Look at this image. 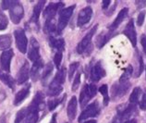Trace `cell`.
<instances>
[{
    "label": "cell",
    "instance_id": "cell-1",
    "mask_svg": "<svg viewBox=\"0 0 146 123\" xmlns=\"http://www.w3.org/2000/svg\"><path fill=\"white\" fill-rule=\"evenodd\" d=\"M44 94L42 92H37L33 99L27 107V115L24 123H37L39 120V112L43 109Z\"/></svg>",
    "mask_w": 146,
    "mask_h": 123
},
{
    "label": "cell",
    "instance_id": "cell-2",
    "mask_svg": "<svg viewBox=\"0 0 146 123\" xmlns=\"http://www.w3.org/2000/svg\"><path fill=\"white\" fill-rule=\"evenodd\" d=\"M66 75H67V70L65 67L59 68L58 71L54 77V79L49 84L48 90H47V95L48 96L55 97L59 95L63 92V84L66 82Z\"/></svg>",
    "mask_w": 146,
    "mask_h": 123
},
{
    "label": "cell",
    "instance_id": "cell-3",
    "mask_svg": "<svg viewBox=\"0 0 146 123\" xmlns=\"http://www.w3.org/2000/svg\"><path fill=\"white\" fill-rule=\"evenodd\" d=\"M98 28V24H95L93 28L90 30V32L86 33V35L84 36L82 41L80 42L77 45V53L80 54V55H83L85 57L90 56V54L93 52L94 49V45L92 44V40L94 36L95 33H96Z\"/></svg>",
    "mask_w": 146,
    "mask_h": 123
},
{
    "label": "cell",
    "instance_id": "cell-4",
    "mask_svg": "<svg viewBox=\"0 0 146 123\" xmlns=\"http://www.w3.org/2000/svg\"><path fill=\"white\" fill-rule=\"evenodd\" d=\"M76 9V5H72L63 9L59 11V17H58V21L56 24V33L61 34L62 32L67 27L68 21H70L71 16L73 15V12Z\"/></svg>",
    "mask_w": 146,
    "mask_h": 123
},
{
    "label": "cell",
    "instance_id": "cell-5",
    "mask_svg": "<svg viewBox=\"0 0 146 123\" xmlns=\"http://www.w3.org/2000/svg\"><path fill=\"white\" fill-rule=\"evenodd\" d=\"M130 86H131V84H130L129 82H115L113 85L111 86V89H110V99L114 102L121 99L123 96H125L127 93L129 91Z\"/></svg>",
    "mask_w": 146,
    "mask_h": 123
},
{
    "label": "cell",
    "instance_id": "cell-6",
    "mask_svg": "<svg viewBox=\"0 0 146 123\" xmlns=\"http://www.w3.org/2000/svg\"><path fill=\"white\" fill-rule=\"evenodd\" d=\"M97 93V87L95 84H85L80 91L79 103L82 108H84L89 101H91Z\"/></svg>",
    "mask_w": 146,
    "mask_h": 123
},
{
    "label": "cell",
    "instance_id": "cell-7",
    "mask_svg": "<svg viewBox=\"0 0 146 123\" xmlns=\"http://www.w3.org/2000/svg\"><path fill=\"white\" fill-rule=\"evenodd\" d=\"M100 110H101V108H100L99 103L97 101L91 103L90 105H88L85 108L83 109L82 112L80 113V116L79 117L78 121L80 123H82L83 121L87 120L88 118L97 117L100 113Z\"/></svg>",
    "mask_w": 146,
    "mask_h": 123
},
{
    "label": "cell",
    "instance_id": "cell-8",
    "mask_svg": "<svg viewBox=\"0 0 146 123\" xmlns=\"http://www.w3.org/2000/svg\"><path fill=\"white\" fill-rule=\"evenodd\" d=\"M9 10V17L11 21L14 24L20 23L21 19L24 16V9L22 4L17 1V0H14Z\"/></svg>",
    "mask_w": 146,
    "mask_h": 123
},
{
    "label": "cell",
    "instance_id": "cell-9",
    "mask_svg": "<svg viewBox=\"0 0 146 123\" xmlns=\"http://www.w3.org/2000/svg\"><path fill=\"white\" fill-rule=\"evenodd\" d=\"M14 37H15V42H16L17 48L19 51L22 54H25L28 49V39L25 34V32L23 29L19 28L14 31Z\"/></svg>",
    "mask_w": 146,
    "mask_h": 123
},
{
    "label": "cell",
    "instance_id": "cell-10",
    "mask_svg": "<svg viewBox=\"0 0 146 123\" xmlns=\"http://www.w3.org/2000/svg\"><path fill=\"white\" fill-rule=\"evenodd\" d=\"M65 4L63 2H56V3H50L49 5L44 9L43 16L45 21H52L56 20V14L58 11L63 9Z\"/></svg>",
    "mask_w": 146,
    "mask_h": 123
},
{
    "label": "cell",
    "instance_id": "cell-11",
    "mask_svg": "<svg viewBox=\"0 0 146 123\" xmlns=\"http://www.w3.org/2000/svg\"><path fill=\"white\" fill-rule=\"evenodd\" d=\"M106 70L103 68L101 61L95 62L90 68V80L92 82H98L106 76Z\"/></svg>",
    "mask_w": 146,
    "mask_h": 123
},
{
    "label": "cell",
    "instance_id": "cell-12",
    "mask_svg": "<svg viewBox=\"0 0 146 123\" xmlns=\"http://www.w3.org/2000/svg\"><path fill=\"white\" fill-rule=\"evenodd\" d=\"M28 59L35 62V61L39 60L41 59L40 55V45L36 40V38L31 37L30 44H29V50H28Z\"/></svg>",
    "mask_w": 146,
    "mask_h": 123
},
{
    "label": "cell",
    "instance_id": "cell-13",
    "mask_svg": "<svg viewBox=\"0 0 146 123\" xmlns=\"http://www.w3.org/2000/svg\"><path fill=\"white\" fill-rule=\"evenodd\" d=\"M14 57L13 49H9L7 51H4L0 56V67L2 70L7 71V73L10 72V64Z\"/></svg>",
    "mask_w": 146,
    "mask_h": 123
},
{
    "label": "cell",
    "instance_id": "cell-14",
    "mask_svg": "<svg viewBox=\"0 0 146 123\" xmlns=\"http://www.w3.org/2000/svg\"><path fill=\"white\" fill-rule=\"evenodd\" d=\"M123 33L128 37V39L130 41L132 47H136V45H137V33H136L135 26H134V20L133 19H130L128 23H127L124 31H123Z\"/></svg>",
    "mask_w": 146,
    "mask_h": 123
},
{
    "label": "cell",
    "instance_id": "cell-15",
    "mask_svg": "<svg viewBox=\"0 0 146 123\" xmlns=\"http://www.w3.org/2000/svg\"><path fill=\"white\" fill-rule=\"evenodd\" d=\"M92 16H93V9L91 7H85L80 11L77 19V26L78 27H83L87 23H89L91 21Z\"/></svg>",
    "mask_w": 146,
    "mask_h": 123
},
{
    "label": "cell",
    "instance_id": "cell-16",
    "mask_svg": "<svg viewBox=\"0 0 146 123\" xmlns=\"http://www.w3.org/2000/svg\"><path fill=\"white\" fill-rule=\"evenodd\" d=\"M44 4H45L44 0V1H38L36 3V5L34 6V7H33V15H32V17H31V20L29 21L30 23L34 24L36 31L39 30V27H40V24H39V18H40L41 12L43 11V9H44Z\"/></svg>",
    "mask_w": 146,
    "mask_h": 123
},
{
    "label": "cell",
    "instance_id": "cell-17",
    "mask_svg": "<svg viewBox=\"0 0 146 123\" xmlns=\"http://www.w3.org/2000/svg\"><path fill=\"white\" fill-rule=\"evenodd\" d=\"M116 35V33L115 32H102L100 34L96 36V39H95V45L98 49L103 48L105 45L108 43V41L112 38L113 36Z\"/></svg>",
    "mask_w": 146,
    "mask_h": 123
},
{
    "label": "cell",
    "instance_id": "cell-18",
    "mask_svg": "<svg viewBox=\"0 0 146 123\" xmlns=\"http://www.w3.org/2000/svg\"><path fill=\"white\" fill-rule=\"evenodd\" d=\"M31 88H32L31 83H27L23 88H21V90H20L16 94H15L14 101H13L14 106H20L21 104L29 96Z\"/></svg>",
    "mask_w": 146,
    "mask_h": 123
},
{
    "label": "cell",
    "instance_id": "cell-19",
    "mask_svg": "<svg viewBox=\"0 0 146 123\" xmlns=\"http://www.w3.org/2000/svg\"><path fill=\"white\" fill-rule=\"evenodd\" d=\"M30 76V67L28 61L25 60L23 65L21 67L17 74V83L18 84H23L29 80Z\"/></svg>",
    "mask_w": 146,
    "mask_h": 123
},
{
    "label": "cell",
    "instance_id": "cell-20",
    "mask_svg": "<svg viewBox=\"0 0 146 123\" xmlns=\"http://www.w3.org/2000/svg\"><path fill=\"white\" fill-rule=\"evenodd\" d=\"M128 15H129V9L128 7H124V9H122L119 12H118L117 18L115 19V21L108 27L109 31H111V32H115V31L117 29V27L119 26L123 21H124V20L127 17H128Z\"/></svg>",
    "mask_w": 146,
    "mask_h": 123
},
{
    "label": "cell",
    "instance_id": "cell-21",
    "mask_svg": "<svg viewBox=\"0 0 146 123\" xmlns=\"http://www.w3.org/2000/svg\"><path fill=\"white\" fill-rule=\"evenodd\" d=\"M48 44L50 48L55 52H63L65 50V41L63 38L50 36L48 38Z\"/></svg>",
    "mask_w": 146,
    "mask_h": 123
},
{
    "label": "cell",
    "instance_id": "cell-22",
    "mask_svg": "<svg viewBox=\"0 0 146 123\" xmlns=\"http://www.w3.org/2000/svg\"><path fill=\"white\" fill-rule=\"evenodd\" d=\"M44 68V60L40 59L39 60L33 62V65L32 68L30 70V75L31 78L33 80V82H36V80H39L40 78V72L42 70V68Z\"/></svg>",
    "mask_w": 146,
    "mask_h": 123
},
{
    "label": "cell",
    "instance_id": "cell-23",
    "mask_svg": "<svg viewBox=\"0 0 146 123\" xmlns=\"http://www.w3.org/2000/svg\"><path fill=\"white\" fill-rule=\"evenodd\" d=\"M77 105H78V101H77L76 96H72L67 106L68 118L70 121L74 120L77 116Z\"/></svg>",
    "mask_w": 146,
    "mask_h": 123
},
{
    "label": "cell",
    "instance_id": "cell-24",
    "mask_svg": "<svg viewBox=\"0 0 146 123\" xmlns=\"http://www.w3.org/2000/svg\"><path fill=\"white\" fill-rule=\"evenodd\" d=\"M0 80L12 91L15 90V80L13 79V77H11L7 72L2 71L1 70H0Z\"/></svg>",
    "mask_w": 146,
    "mask_h": 123
},
{
    "label": "cell",
    "instance_id": "cell-25",
    "mask_svg": "<svg viewBox=\"0 0 146 123\" xmlns=\"http://www.w3.org/2000/svg\"><path fill=\"white\" fill-rule=\"evenodd\" d=\"M11 44H12V38L10 34L0 35V51H7L10 49Z\"/></svg>",
    "mask_w": 146,
    "mask_h": 123
},
{
    "label": "cell",
    "instance_id": "cell-26",
    "mask_svg": "<svg viewBox=\"0 0 146 123\" xmlns=\"http://www.w3.org/2000/svg\"><path fill=\"white\" fill-rule=\"evenodd\" d=\"M44 32L46 34H48V35L53 36V34L56 33V20L45 21H44Z\"/></svg>",
    "mask_w": 146,
    "mask_h": 123
},
{
    "label": "cell",
    "instance_id": "cell-27",
    "mask_svg": "<svg viewBox=\"0 0 146 123\" xmlns=\"http://www.w3.org/2000/svg\"><path fill=\"white\" fill-rule=\"evenodd\" d=\"M141 94H143V91H141V88L137 86L132 90V93L130 94L129 98V104H132V105H136L139 103V99Z\"/></svg>",
    "mask_w": 146,
    "mask_h": 123
},
{
    "label": "cell",
    "instance_id": "cell-28",
    "mask_svg": "<svg viewBox=\"0 0 146 123\" xmlns=\"http://www.w3.org/2000/svg\"><path fill=\"white\" fill-rule=\"evenodd\" d=\"M66 98H67V94H65L61 98H55V99H52V100H49V101H47V106H48L49 111L55 110L61 103H63V101Z\"/></svg>",
    "mask_w": 146,
    "mask_h": 123
},
{
    "label": "cell",
    "instance_id": "cell-29",
    "mask_svg": "<svg viewBox=\"0 0 146 123\" xmlns=\"http://www.w3.org/2000/svg\"><path fill=\"white\" fill-rule=\"evenodd\" d=\"M132 74H133V68L131 65H129V66L125 68V70L122 73V75L120 76L118 82H129V79L131 78Z\"/></svg>",
    "mask_w": 146,
    "mask_h": 123
},
{
    "label": "cell",
    "instance_id": "cell-30",
    "mask_svg": "<svg viewBox=\"0 0 146 123\" xmlns=\"http://www.w3.org/2000/svg\"><path fill=\"white\" fill-rule=\"evenodd\" d=\"M99 92L100 94L103 95L104 97V106H108L109 104V101H110V96L108 94V86H107V84H103V85L100 86L99 88Z\"/></svg>",
    "mask_w": 146,
    "mask_h": 123
},
{
    "label": "cell",
    "instance_id": "cell-31",
    "mask_svg": "<svg viewBox=\"0 0 146 123\" xmlns=\"http://www.w3.org/2000/svg\"><path fill=\"white\" fill-rule=\"evenodd\" d=\"M53 70H54V66L51 62H49L45 65V67L44 68L43 73H42V80H43V82H44L45 80L49 78V76L52 74Z\"/></svg>",
    "mask_w": 146,
    "mask_h": 123
},
{
    "label": "cell",
    "instance_id": "cell-32",
    "mask_svg": "<svg viewBox=\"0 0 146 123\" xmlns=\"http://www.w3.org/2000/svg\"><path fill=\"white\" fill-rule=\"evenodd\" d=\"M26 115H27V107H24V108H21V110H19L18 113L16 114V118H15L14 123H21L22 121H24Z\"/></svg>",
    "mask_w": 146,
    "mask_h": 123
},
{
    "label": "cell",
    "instance_id": "cell-33",
    "mask_svg": "<svg viewBox=\"0 0 146 123\" xmlns=\"http://www.w3.org/2000/svg\"><path fill=\"white\" fill-rule=\"evenodd\" d=\"M138 68H137V71H136V74L135 77L138 78L141 75L143 71V68H144V64H143V57H141V54L138 53Z\"/></svg>",
    "mask_w": 146,
    "mask_h": 123
},
{
    "label": "cell",
    "instance_id": "cell-34",
    "mask_svg": "<svg viewBox=\"0 0 146 123\" xmlns=\"http://www.w3.org/2000/svg\"><path fill=\"white\" fill-rule=\"evenodd\" d=\"M82 71L80 70L78 71V73L76 74L74 80H73V83H72V87H71V91L72 92H76L77 89L80 87V77H82Z\"/></svg>",
    "mask_w": 146,
    "mask_h": 123
},
{
    "label": "cell",
    "instance_id": "cell-35",
    "mask_svg": "<svg viewBox=\"0 0 146 123\" xmlns=\"http://www.w3.org/2000/svg\"><path fill=\"white\" fill-rule=\"evenodd\" d=\"M62 57H63V52H56L55 57H54V64L55 66L58 68L61 66V62H62Z\"/></svg>",
    "mask_w": 146,
    "mask_h": 123
},
{
    "label": "cell",
    "instance_id": "cell-36",
    "mask_svg": "<svg viewBox=\"0 0 146 123\" xmlns=\"http://www.w3.org/2000/svg\"><path fill=\"white\" fill-rule=\"evenodd\" d=\"M80 67V63L79 62H73L70 65V68H68V79L72 80L73 78V75L76 72L77 68Z\"/></svg>",
    "mask_w": 146,
    "mask_h": 123
},
{
    "label": "cell",
    "instance_id": "cell-37",
    "mask_svg": "<svg viewBox=\"0 0 146 123\" xmlns=\"http://www.w3.org/2000/svg\"><path fill=\"white\" fill-rule=\"evenodd\" d=\"M9 25V20L5 14L1 13L0 14V31H4L7 28Z\"/></svg>",
    "mask_w": 146,
    "mask_h": 123
},
{
    "label": "cell",
    "instance_id": "cell-38",
    "mask_svg": "<svg viewBox=\"0 0 146 123\" xmlns=\"http://www.w3.org/2000/svg\"><path fill=\"white\" fill-rule=\"evenodd\" d=\"M145 16H146V11L143 10L138 14V17H137V25L138 26H143L144 20H145Z\"/></svg>",
    "mask_w": 146,
    "mask_h": 123
},
{
    "label": "cell",
    "instance_id": "cell-39",
    "mask_svg": "<svg viewBox=\"0 0 146 123\" xmlns=\"http://www.w3.org/2000/svg\"><path fill=\"white\" fill-rule=\"evenodd\" d=\"M139 107L141 110H146V90L143 93V97H141V100L139 103Z\"/></svg>",
    "mask_w": 146,
    "mask_h": 123
},
{
    "label": "cell",
    "instance_id": "cell-40",
    "mask_svg": "<svg viewBox=\"0 0 146 123\" xmlns=\"http://www.w3.org/2000/svg\"><path fill=\"white\" fill-rule=\"evenodd\" d=\"M13 1H10V0H3L1 1V7L2 9L4 10H7V9H9V7L12 5Z\"/></svg>",
    "mask_w": 146,
    "mask_h": 123
},
{
    "label": "cell",
    "instance_id": "cell-41",
    "mask_svg": "<svg viewBox=\"0 0 146 123\" xmlns=\"http://www.w3.org/2000/svg\"><path fill=\"white\" fill-rule=\"evenodd\" d=\"M117 6V1H115V2H114L113 7H111V9H109L108 10H106V12H105V14L106 15V16H111V15H112V14L115 12V10H116Z\"/></svg>",
    "mask_w": 146,
    "mask_h": 123
},
{
    "label": "cell",
    "instance_id": "cell-42",
    "mask_svg": "<svg viewBox=\"0 0 146 123\" xmlns=\"http://www.w3.org/2000/svg\"><path fill=\"white\" fill-rule=\"evenodd\" d=\"M141 45L143 48V52L146 55V35L145 34H143V35L141 36Z\"/></svg>",
    "mask_w": 146,
    "mask_h": 123
},
{
    "label": "cell",
    "instance_id": "cell-43",
    "mask_svg": "<svg viewBox=\"0 0 146 123\" xmlns=\"http://www.w3.org/2000/svg\"><path fill=\"white\" fill-rule=\"evenodd\" d=\"M111 1L110 0H104V1L102 2V9L104 10H107V9L111 6Z\"/></svg>",
    "mask_w": 146,
    "mask_h": 123
},
{
    "label": "cell",
    "instance_id": "cell-44",
    "mask_svg": "<svg viewBox=\"0 0 146 123\" xmlns=\"http://www.w3.org/2000/svg\"><path fill=\"white\" fill-rule=\"evenodd\" d=\"M135 4H136V7L138 9H143V7H146V1H135Z\"/></svg>",
    "mask_w": 146,
    "mask_h": 123
},
{
    "label": "cell",
    "instance_id": "cell-45",
    "mask_svg": "<svg viewBox=\"0 0 146 123\" xmlns=\"http://www.w3.org/2000/svg\"><path fill=\"white\" fill-rule=\"evenodd\" d=\"M110 123H125V122L121 120V118H120V117H118L117 115V116L113 118V120L111 121Z\"/></svg>",
    "mask_w": 146,
    "mask_h": 123
},
{
    "label": "cell",
    "instance_id": "cell-46",
    "mask_svg": "<svg viewBox=\"0 0 146 123\" xmlns=\"http://www.w3.org/2000/svg\"><path fill=\"white\" fill-rule=\"evenodd\" d=\"M56 116H57V114L55 113V114H53V116L51 118V120H50V122L49 123H57L56 122Z\"/></svg>",
    "mask_w": 146,
    "mask_h": 123
},
{
    "label": "cell",
    "instance_id": "cell-47",
    "mask_svg": "<svg viewBox=\"0 0 146 123\" xmlns=\"http://www.w3.org/2000/svg\"><path fill=\"white\" fill-rule=\"evenodd\" d=\"M0 123H6V115L2 114L0 116Z\"/></svg>",
    "mask_w": 146,
    "mask_h": 123
},
{
    "label": "cell",
    "instance_id": "cell-48",
    "mask_svg": "<svg viewBox=\"0 0 146 123\" xmlns=\"http://www.w3.org/2000/svg\"><path fill=\"white\" fill-rule=\"evenodd\" d=\"M126 123H138V121H137L136 118H130V120H128Z\"/></svg>",
    "mask_w": 146,
    "mask_h": 123
},
{
    "label": "cell",
    "instance_id": "cell-49",
    "mask_svg": "<svg viewBox=\"0 0 146 123\" xmlns=\"http://www.w3.org/2000/svg\"><path fill=\"white\" fill-rule=\"evenodd\" d=\"M84 123H97V121H96V120H90L85 121Z\"/></svg>",
    "mask_w": 146,
    "mask_h": 123
},
{
    "label": "cell",
    "instance_id": "cell-50",
    "mask_svg": "<svg viewBox=\"0 0 146 123\" xmlns=\"http://www.w3.org/2000/svg\"><path fill=\"white\" fill-rule=\"evenodd\" d=\"M145 73H146V66H145Z\"/></svg>",
    "mask_w": 146,
    "mask_h": 123
},
{
    "label": "cell",
    "instance_id": "cell-51",
    "mask_svg": "<svg viewBox=\"0 0 146 123\" xmlns=\"http://www.w3.org/2000/svg\"><path fill=\"white\" fill-rule=\"evenodd\" d=\"M1 13H2V12H1V10H0V14H1Z\"/></svg>",
    "mask_w": 146,
    "mask_h": 123
},
{
    "label": "cell",
    "instance_id": "cell-52",
    "mask_svg": "<svg viewBox=\"0 0 146 123\" xmlns=\"http://www.w3.org/2000/svg\"><path fill=\"white\" fill-rule=\"evenodd\" d=\"M66 123H67V122H66Z\"/></svg>",
    "mask_w": 146,
    "mask_h": 123
}]
</instances>
